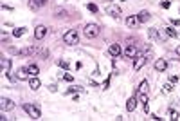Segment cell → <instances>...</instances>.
<instances>
[{"label":"cell","instance_id":"obj_1","mask_svg":"<svg viewBox=\"0 0 180 121\" xmlns=\"http://www.w3.org/2000/svg\"><path fill=\"white\" fill-rule=\"evenodd\" d=\"M22 107H24V110L29 114L31 119H40V117H41V112H40L38 107H34V105H31V103H24Z\"/></svg>","mask_w":180,"mask_h":121},{"label":"cell","instance_id":"obj_2","mask_svg":"<svg viewBox=\"0 0 180 121\" xmlns=\"http://www.w3.org/2000/svg\"><path fill=\"white\" fill-rule=\"evenodd\" d=\"M99 31H101V27L97 23H86L85 26V36L86 38H96L99 34Z\"/></svg>","mask_w":180,"mask_h":121},{"label":"cell","instance_id":"obj_3","mask_svg":"<svg viewBox=\"0 0 180 121\" xmlns=\"http://www.w3.org/2000/svg\"><path fill=\"white\" fill-rule=\"evenodd\" d=\"M78 38H79V34H78V31H74V29L67 31L65 36H63V40H65L67 45H76V43H78Z\"/></svg>","mask_w":180,"mask_h":121},{"label":"cell","instance_id":"obj_4","mask_svg":"<svg viewBox=\"0 0 180 121\" xmlns=\"http://www.w3.org/2000/svg\"><path fill=\"white\" fill-rule=\"evenodd\" d=\"M47 27L45 26H36V29H34V40H43L45 36H47Z\"/></svg>","mask_w":180,"mask_h":121},{"label":"cell","instance_id":"obj_5","mask_svg":"<svg viewBox=\"0 0 180 121\" xmlns=\"http://www.w3.org/2000/svg\"><path fill=\"white\" fill-rule=\"evenodd\" d=\"M144 63H146V56L144 54H137V56H135V60H133V69L139 70V69L144 67Z\"/></svg>","mask_w":180,"mask_h":121},{"label":"cell","instance_id":"obj_6","mask_svg":"<svg viewBox=\"0 0 180 121\" xmlns=\"http://www.w3.org/2000/svg\"><path fill=\"white\" fill-rule=\"evenodd\" d=\"M106 13L110 15V16H114V18H121V7L119 6H108L106 7Z\"/></svg>","mask_w":180,"mask_h":121},{"label":"cell","instance_id":"obj_7","mask_svg":"<svg viewBox=\"0 0 180 121\" xmlns=\"http://www.w3.org/2000/svg\"><path fill=\"white\" fill-rule=\"evenodd\" d=\"M16 78H18L20 81L29 80V70H27V69H24V67H20V69L16 70Z\"/></svg>","mask_w":180,"mask_h":121},{"label":"cell","instance_id":"obj_8","mask_svg":"<svg viewBox=\"0 0 180 121\" xmlns=\"http://www.w3.org/2000/svg\"><path fill=\"white\" fill-rule=\"evenodd\" d=\"M137 54L139 53H137V47H135V45H128L126 49H124V56L126 58H135Z\"/></svg>","mask_w":180,"mask_h":121},{"label":"cell","instance_id":"obj_9","mask_svg":"<svg viewBox=\"0 0 180 121\" xmlns=\"http://www.w3.org/2000/svg\"><path fill=\"white\" fill-rule=\"evenodd\" d=\"M121 51H123V47H121L119 43H112V45L108 47V53H110L112 56H119V54H121Z\"/></svg>","mask_w":180,"mask_h":121},{"label":"cell","instance_id":"obj_10","mask_svg":"<svg viewBox=\"0 0 180 121\" xmlns=\"http://www.w3.org/2000/svg\"><path fill=\"white\" fill-rule=\"evenodd\" d=\"M0 107H2V110H13L15 103L11 100H7V98H2V100H0Z\"/></svg>","mask_w":180,"mask_h":121},{"label":"cell","instance_id":"obj_11","mask_svg":"<svg viewBox=\"0 0 180 121\" xmlns=\"http://www.w3.org/2000/svg\"><path fill=\"white\" fill-rule=\"evenodd\" d=\"M27 81H29V87H31L33 90H38V89H40V85H41V81L38 80V76H31Z\"/></svg>","mask_w":180,"mask_h":121},{"label":"cell","instance_id":"obj_12","mask_svg":"<svg viewBox=\"0 0 180 121\" xmlns=\"http://www.w3.org/2000/svg\"><path fill=\"white\" fill-rule=\"evenodd\" d=\"M139 23H141V22H139V18H137V16H128V18H126V26H128V27H131V29H135V27L139 26Z\"/></svg>","mask_w":180,"mask_h":121},{"label":"cell","instance_id":"obj_13","mask_svg":"<svg viewBox=\"0 0 180 121\" xmlns=\"http://www.w3.org/2000/svg\"><path fill=\"white\" fill-rule=\"evenodd\" d=\"M36 53H40V49H38V47L36 45H33V47H25V49H22L20 51V54H36Z\"/></svg>","mask_w":180,"mask_h":121},{"label":"cell","instance_id":"obj_14","mask_svg":"<svg viewBox=\"0 0 180 121\" xmlns=\"http://www.w3.org/2000/svg\"><path fill=\"white\" fill-rule=\"evenodd\" d=\"M135 107H137V98H130V100L126 101V110H128V112H133Z\"/></svg>","mask_w":180,"mask_h":121},{"label":"cell","instance_id":"obj_15","mask_svg":"<svg viewBox=\"0 0 180 121\" xmlns=\"http://www.w3.org/2000/svg\"><path fill=\"white\" fill-rule=\"evenodd\" d=\"M0 63H2V70H4V74L7 76V74H9V69H11V60L2 58V62H0Z\"/></svg>","mask_w":180,"mask_h":121},{"label":"cell","instance_id":"obj_16","mask_svg":"<svg viewBox=\"0 0 180 121\" xmlns=\"http://www.w3.org/2000/svg\"><path fill=\"white\" fill-rule=\"evenodd\" d=\"M166 67H168L166 60H157L155 62V70H166Z\"/></svg>","mask_w":180,"mask_h":121},{"label":"cell","instance_id":"obj_17","mask_svg":"<svg viewBox=\"0 0 180 121\" xmlns=\"http://www.w3.org/2000/svg\"><path fill=\"white\" fill-rule=\"evenodd\" d=\"M148 36H150V40H159L160 38V34H159V29H148Z\"/></svg>","mask_w":180,"mask_h":121},{"label":"cell","instance_id":"obj_18","mask_svg":"<svg viewBox=\"0 0 180 121\" xmlns=\"http://www.w3.org/2000/svg\"><path fill=\"white\" fill-rule=\"evenodd\" d=\"M150 16H151V15H150L148 11H141V13L137 15V18H139V22H141V23H144V22H148V20H150Z\"/></svg>","mask_w":180,"mask_h":121},{"label":"cell","instance_id":"obj_19","mask_svg":"<svg viewBox=\"0 0 180 121\" xmlns=\"http://www.w3.org/2000/svg\"><path fill=\"white\" fill-rule=\"evenodd\" d=\"M139 100H141V103H142L144 112H150V109H148V96H146V94H139Z\"/></svg>","mask_w":180,"mask_h":121},{"label":"cell","instance_id":"obj_20","mask_svg":"<svg viewBox=\"0 0 180 121\" xmlns=\"http://www.w3.org/2000/svg\"><path fill=\"white\" fill-rule=\"evenodd\" d=\"M27 70H29V74H33V76H36L38 72H40V67L36 65V63H31L29 67H27Z\"/></svg>","mask_w":180,"mask_h":121},{"label":"cell","instance_id":"obj_21","mask_svg":"<svg viewBox=\"0 0 180 121\" xmlns=\"http://www.w3.org/2000/svg\"><path fill=\"white\" fill-rule=\"evenodd\" d=\"M164 33H166V36H169V38H176V36H178V33H176L173 27H166Z\"/></svg>","mask_w":180,"mask_h":121},{"label":"cell","instance_id":"obj_22","mask_svg":"<svg viewBox=\"0 0 180 121\" xmlns=\"http://www.w3.org/2000/svg\"><path fill=\"white\" fill-rule=\"evenodd\" d=\"M146 92H148V81L142 80L141 85H139V94H146Z\"/></svg>","mask_w":180,"mask_h":121},{"label":"cell","instance_id":"obj_23","mask_svg":"<svg viewBox=\"0 0 180 121\" xmlns=\"http://www.w3.org/2000/svg\"><path fill=\"white\" fill-rule=\"evenodd\" d=\"M25 33V27H15V31H13V36L15 38H20L22 34Z\"/></svg>","mask_w":180,"mask_h":121},{"label":"cell","instance_id":"obj_24","mask_svg":"<svg viewBox=\"0 0 180 121\" xmlns=\"http://www.w3.org/2000/svg\"><path fill=\"white\" fill-rule=\"evenodd\" d=\"M144 56H146V60H148V58H153V49H151V45H146V47H144Z\"/></svg>","mask_w":180,"mask_h":121},{"label":"cell","instance_id":"obj_25","mask_svg":"<svg viewBox=\"0 0 180 121\" xmlns=\"http://www.w3.org/2000/svg\"><path fill=\"white\" fill-rule=\"evenodd\" d=\"M56 16H60V18H61V16H67V11L60 7V9H56Z\"/></svg>","mask_w":180,"mask_h":121},{"label":"cell","instance_id":"obj_26","mask_svg":"<svg viewBox=\"0 0 180 121\" xmlns=\"http://www.w3.org/2000/svg\"><path fill=\"white\" fill-rule=\"evenodd\" d=\"M86 7H88V11L97 13V6H96V4H86Z\"/></svg>","mask_w":180,"mask_h":121},{"label":"cell","instance_id":"obj_27","mask_svg":"<svg viewBox=\"0 0 180 121\" xmlns=\"http://www.w3.org/2000/svg\"><path fill=\"white\" fill-rule=\"evenodd\" d=\"M58 65H60L61 69H65V70L69 69V62H63V60H60V62H58Z\"/></svg>","mask_w":180,"mask_h":121},{"label":"cell","instance_id":"obj_28","mask_svg":"<svg viewBox=\"0 0 180 121\" xmlns=\"http://www.w3.org/2000/svg\"><path fill=\"white\" fill-rule=\"evenodd\" d=\"M169 116H171V119H173V121H176V119H178V112H176V110H169Z\"/></svg>","mask_w":180,"mask_h":121},{"label":"cell","instance_id":"obj_29","mask_svg":"<svg viewBox=\"0 0 180 121\" xmlns=\"http://www.w3.org/2000/svg\"><path fill=\"white\" fill-rule=\"evenodd\" d=\"M76 92H79V87H70L67 90V94H76Z\"/></svg>","mask_w":180,"mask_h":121},{"label":"cell","instance_id":"obj_30","mask_svg":"<svg viewBox=\"0 0 180 121\" xmlns=\"http://www.w3.org/2000/svg\"><path fill=\"white\" fill-rule=\"evenodd\" d=\"M171 4H169V0H162V2H160V7H164V9H168Z\"/></svg>","mask_w":180,"mask_h":121},{"label":"cell","instance_id":"obj_31","mask_svg":"<svg viewBox=\"0 0 180 121\" xmlns=\"http://www.w3.org/2000/svg\"><path fill=\"white\" fill-rule=\"evenodd\" d=\"M33 2H36V6H45L49 0H33Z\"/></svg>","mask_w":180,"mask_h":121},{"label":"cell","instance_id":"obj_32","mask_svg":"<svg viewBox=\"0 0 180 121\" xmlns=\"http://www.w3.org/2000/svg\"><path fill=\"white\" fill-rule=\"evenodd\" d=\"M164 90H166V92H171V90H173L171 83H166V85H164Z\"/></svg>","mask_w":180,"mask_h":121},{"label":"cell","instance_id":"obj_33","mask_svg":"<svg viewBox=\"0 0 180 121\" xmlns=\"http://www.w3.org/2000/svg\"><path fill=\"white\" fill-rule=\"evenodd\" d=\"M169 81H171V83H175V81H178V78L173 74V76H169Z\"/></svg>","mask_w":180,"mask_h":121},{"label":"cell","instance_id":"obj_34","mask_svg":"<svg viewBox=\"0 0 180 121\" xmlns=\"http://www.w3.org/2000/svg\"><path fill=\"white\" fill-rule=\"evenodd\" d=\"M49 90H51V92H56V90H58V87H56V85H49Z\"/></svg>","mask_w":180,"mask_h":121},{"label":"cell","instance_id":"obj_35","mask_svg":"<svg viewBox=\"0 0 180 121\" xmlns=\"http://www.w3.org/2000/svg\"><path fill=\"white\" fill-rule=\"evenodd\" d=\"M63 78H65V80H67V81H72V80H74V78H72V76H70V74H65V76H63Z\"/></svg>","mask_w":180,"mask_h":121},{"label":"cell","instance_id":"obj_36","mask_svg":"<svg viewBox=\"0 0 180 121\" xmlns=\"http://www.w3.org/2000/svg\"><path fill=\"white\" fill-rule=\"evenodd\" d=\"M171 23H173V26H178V23H180V20H176V18H173V20H171Z\"/></svg>","mask_w":180,"mask_h":121},{"label":"cell","instance_id":"obj_37","mask_svg":"<svg viewBox=\"0 0 180 121\" xmlns=\"http://www.w3.org/2000/svg\"><path fill=\"white\" fill-rule=\"evenodd\" d=\"M176 54H180V45H178V47H176Z\"/></svg>","mask_w":180,"mask_h":121}]
</instances>
